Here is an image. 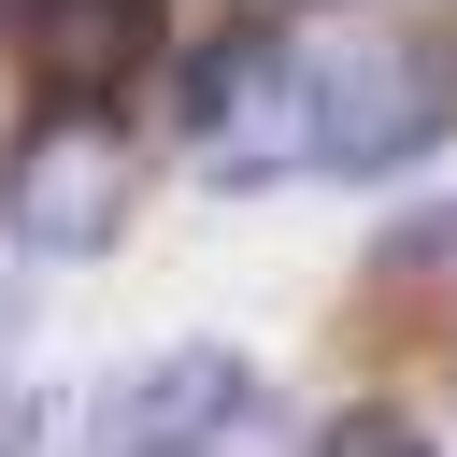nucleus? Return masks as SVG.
<instances>
[{
    "label": "nucleus",
    "mask_w": 457,
    "mask_h": 457,
    "mask_svg": "<svg viewBox=\"0 0 457 457\" xmlns=\"http://www.w3.org/2000/svg\"><path fill=\"white\" fill-rule=\"evenodd\" d=\"M243 414H257V371H243L228 343H171V357H143V371L100 386V443H114V457H200V443H228Z\"/></svg>",
    "instance_id": "obj_5"
},
{
    "label": "nucleus",
    "mask_w": 457,
    "mask_h": 457,
    "mask_svg": "<svg viewBox=\"0 0 457 457\" xmlns=\"http://www.w3.org/2000/svg\"><path fill=\"white\" fill-rule=\"evenodd\" d=\"M186 157L214 171V186H271V171H300L314 157V57L286 43V29H214L200 57H186Z\"/></svg>",
    "instance_id": "obj_1"
},
{
    "label": "nucleus",
    "mask_w": 457,
    "mask_h": 457,
    "mask_svg": "<svg viewBox=\"0 0 457 457\" xmlns=\"http://www.w3.org/2000/svg\"><path fill=\"white\" fill-rule=\"evenodd\" d=\"M457 129V57L414 29H357L343 57H314V157L328 171H400Z\"/></svg>",
    "instance_id": "obj_2"
},
{
    "label": "nucleus",
    "mask_w": 457,
    "mask_h": 457,
    "mask_svg": "<svg viewBox=\"0 0 457 457\" xmlns=\"http://www.w3.org/2000/svg\"><path fill=\"white\" fill-rule=\"evenodd\" d=\"M129 143H114V114H29L14 129V157H0V228L29 243V257H100L114 228H129Z\"/></svg>",
    "instance_id": "obj_3"
},
{
    "label": "nucleus",
    "mask_w": 457,
    "mask_h": 457,
    "mask_svg": "<svg viewBox=\"0 0 457 457\" xmlns=\"http://www.w3.org/2000/svg\"><path fill=\"white\" fill-rule=\"evenodd\" d=\"M314 457H428V428H414L400 400H357V414H328V428H314Z\"/></svg>",
    "instance_id": "obj_6"
},
{
    "label": "nucleus",
    "mask_w": 457,
    "mask_h": 457,
    "mask_svg": "<svg viewBox=\"0 0 457 457\" xmlns=\"http://www.w3.org/2000/svg\"><path fill=\"white\" fill-rule=\"evenodd\" d=\"M171 43V0H0V57L29 71L43 114H100L157 71Z\"/></svg>",
    "instance_id": "obj_4"
},
{
    "label": "nucleus",
    "mask_w": 457,
    "mask_h": 457,
    "mask_svg": "<svg viewBox=\"0 0 457 457\" xmlns=\"http://www.w3.org/2000/svg\"><path fill=\"white\" fill-rule=\"evenodd\" d=\"M14 428H29V414H14V400H0V457H14Z\"/></svg>",
    "instance_id": "obj_7"
}]
</instances>
